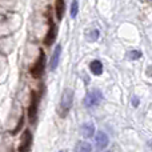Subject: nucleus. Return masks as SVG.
Listing matches in <instances>:
<instances>
[{
  "mask_svg": "<svg viewBox=\"0 0 152 152\" xmlns=\"http://www.w3.org/2000/svg\"><path fill=\"white\" fill-rule=\"evenodd\" d=\"M23 121H24V116H21V118H20V120H19L18 127H16V128L12 131V134H18V132H19V129H20L21 127H23Z\"/></svg>",
  "mask_w": 152,
  "mask_h": 152,
  "instance_id": "16",
  "label": "nucleus"
},
{
  "mask_svg": "<svg viewBox=\"0 0 152 152\" xmlns=\"http://www.w3.org/2000/svg\"><path fill=\"white\" fill-rule=\"evenodd\" d=\"M108 152H112V151H108Z\"/></svg>",
  "mask_w": 152,
  "mask_h": 152,
  "instance_id": "19",
  "label": "nucleus"
},
{
  "mask_svg": "<svg viewBox=\"0 0 152 152\" xmlns=\"http://www.w3.org/2000/svg\"><path fill=\"white\" fill-rule=\"evenodd\" d=\"M92 147L89 143L87 142H79L75 147V152H91Z\"/></svg>",
  "mask_w": 152,
  "mask_h": 152,
  "instance_id": "12",
  "label": "nucleus"
},
{
  "mask_svg": "<svg viewBox=\"0 0 152 152\" xmlns=\"http://www.w3.org/2000/svg\"><path fill=\"white\" fill-rule=\"evenodd\" d=\"M147 75L152 77V67H148V69H147Z\"/></svg>",
  "mask_w": 152,
  "mask_h": 152,
  "instance_id": "18",
  "label": "nucleus"
},
{
  "mask_svg": "<svg viewBox=\"0 0 152 152\" xmlns=\"http://www.w3.org/2000/svg\"><path fill=\"white\" fill-rule=\"evenodd\" d=\"M132 103H134V107H137V105H139V99H137V97H134V99H132Z\"/></svg>",
  "mask_w": 152,
  "mask_h": 152,
  "instance_id": "17",
  "label": "nucleus"
},
{
  "mask_svg": "<svg viewBox=\"0 0 152 152\" xmlns=\"http://www.w3.org/2000/svg\"><path fill=\"white\" fill-rule=\"evenodd\" d=\"M60 55H61V45L58 44V47L55 48L52 53V58H51V61H50V68L51 71H55L56 67H58L59 61H60Z\"/></svg>",
  "mask_w": 152,
  "mask_h": 152,
  "instance_id": "8",
  "label": "nucleus"
},
{
  "mask_svg": "<svg viewBox=\"0 0 152 152\" xmlns=\"http://www.w3.org/2000/svg\"><path fill=\"white\" fill-rule=\"evenodd\" d=\"M44 69H45V53L43 50H40L39 58L36 59L35 64L31 67V75L35 79H40L44 74Z\"/></svg>",
  "mask_w": 152,
  "mask_h": 152,
  "instance_id": "2",
  "label": "nucleus"
},
{
  "mask_svg": "<svg viewBox=\"0 0 152 152\" xmlns=\"http://www.w3.org/2000/svg\"><path fill=\"white\" fill-rule=\"evenodd\" d=\"M79 12V4L76 0H74L71 4V18H76V15H77Z\"/></svg>",
  "mask_w": 152,
  "mask_h": 152,
  "instance_id": "14",
  "label": "nucleus"
},
{
  "mask_svg": "<svg viewBox=\"0 0 152 152\" xmlns=\"http://www.w3.org/2000/svg\"><path fill=\"white\" fill-rule=\"evenodd\" d=\"M140 56H142V52H140V51H137V50H134V51H131V52H129V58H131L132 60L139 59Z\"/></svg>",
  "mask_w": 152,
  "mask_h": 152,
  "instance_id": "15",
  "label": "nucleus"
},
{
  "mask_svg": "<svg viewBox=\"0 0 152 152\" xmlns=\"http://www.w3.org/2000/svg\"><path fill=\"white\" fill-rule=\"evenodd\" d=\"M97 37H99V31H97V29H91V31L87 34V39H88L89 42H95V40H97Z\"/></svg>",
  "mask_w": 152,
  "mask_h": 152,
  "instance_id": "13",
  "label": "nucleus"
},
{
  "mask_svg": "<svg viewBox=\"0 0 152 152\" xmlns=\"http://www.w3.org/2000/svg\"><path fill=\"white\" fill-rule=\"evenodd\" d=\"M39 102H40V95L37 92H32L31 103H29V107H28V120L31 124L36 123L37 111H39Z\"/></svg>",
  "mask_w": 152,
  "mask_h": 152,
  "instance_id": "3",
  "label": "nucleus"
},
{
  "mask_svg": "<svg viewBox=\"0 0 152 152\" xmlns=\"http://www.w3.org/2000/svg\"><path fill=\"white\" fill-rule=\"evenodd\" d=\"M64 11H66V3H64V0H56L55 1V13H56L58 20L63 19Z\"/></svg>",
  "mask_w": 152,
  "mask_h": 152,
  "instance_id": "10",
  "label": "nucleus"
},
{
  "mask_svg": "<svg viewBox=\"0 0 152 152\" xmlns=\"http://www.w3.org/2000/svg\"><path fill=\"white\" fill-rule=\"evenodd\" d=\"M89 69H91L92 74L96 75V76L102 75V72H103V64H102V61H99V60L91 61V64H89Z\"/></svg>",
  "mask_w": 152,
  "mask_h": 152,
  "instance_id": "11",
  "label": "nucleus"
},
{
  "mask_svg": "<svg viewBox=\"0 0 152 152\" xmlns=\"http://www.w3.org/2000/svg\"><path fill=\"white\" fill-rule=\"evenodd\" d=\"M32 142H34V137H32V132L29 129H24L23 134L20 137V144H19V152H29L32 147Z\"/></svg>",
  "mask_w": 152,
  "mask_h": 152,
  "instance_id": "5",
  "label": "nucleus"
},
{
  "mask_svg": "<svg viewBox=\"0 0 152 152\" xmlns=\"http://www.w3.org/2000/svg\"><path fill=\"white\" fill-rule=\"evenodd\" d=\"M72 103H74V91L69 88L64 89L60 99V107H59V113H60L61 118H66L68 115L69 110L72 107Z\"/></svg>",
  "mask_w": 152,
  "mask_h": 152,
  "instance_id": "1",
  "label": "nucleus"
},
{
  "mask_svg": "<svg viewBox=\"0 0 152 152\" xmlns=\"http://www.w3.org/2000/svg\"><path fill=\"white\" fill-rule=\"evenodd\" d=\"M95 143H96L97 150H104L108 145V143H110V139L103 131H99L96 134V136H95Z\"/></svg>",
  "mask_w": 152,
  "mask_h": 152,
  "instance_id": "7",
  "label": "nucleus"
},
{
  "mask_svg": "<svg viewBox=\"0 0 152 152\" xmlns=\"http://www.w3.org/2000/svg\"><path fill=\"white\" fill-rule=\"evenodd\" d=\"M56 35H58V29H56V26L53 24L52 20H50V28H48L47 34H45V37L43 40L44 45L47 47H51V45L55 43V39H56Z\"/></svg>",
  "mask_w": 152,
  "mask_h": 152,
  "instance_id": "6",
  "label": "nucleus"
},
{
  "mask_svg": "<svg viewBox=\"0 0 152 152\" xmlns=\"http://www.w3.org/2000/svg\"><path fill=\"white\" fill-rule=\"evenodd\" d=\"M102 100H103L102 91H99V89H92V91H89L88 94H87V96L84 97V105H86L87 108L95 107V105H97Z\"/></svg>",
  "mask_w": 152,
  "mask_h": 152,
  "instance_id": "4",
  "label": "nucleus"
},
{
  "mask_svg": "<svg viewBox=\"0 0 152 152\" xmlns=\"http://www.w3.org/2000/svg\"><path fill=\"white\" fill-rule=\"evenodd\" d=\"M80 132L84 137H92L95 134V126L92 123H84L80 128Z\"/></svg>",
  "mask_w": 152,
  "mask_h": 152,
  "instance_id": "9",
  "label": "nucleus"
}]
</instances>
